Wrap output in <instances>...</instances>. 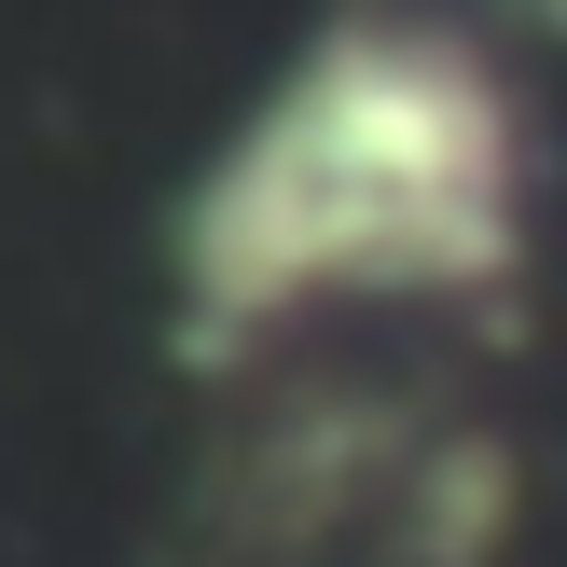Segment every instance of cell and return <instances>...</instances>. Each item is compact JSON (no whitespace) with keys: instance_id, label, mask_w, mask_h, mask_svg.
<instances>
[{"instance_id":"6da1fadb","label":"cell","mask_w":567,"mask_h":567,"mask_svg":"<svg viewBox=\"0 0 567 567\" xmlns=\"http://www.w3.org/2000/svg\"><path fill=\"white\" fill-rule=\"evenodd\" d=\"M540 264V111L443 0H347L166 208V347L236 388L388 319H498Z\"/></svg>"},{"instance_id":"7a4b0ae2","label":"cell","mask_w":567,"mask_h":567,"mask_svg":"<svg viewBox=\"0 0 567 567\" xmlns=\"http://www.w3.org/2000/svg\"><path fill=\"white\" fill-rule=\"evenodd\" d=\"M236 430L208 457L221 567H513L526 554V443L430 374L347 347H291L221 388Z\"/></svg>"}]
</instances>
